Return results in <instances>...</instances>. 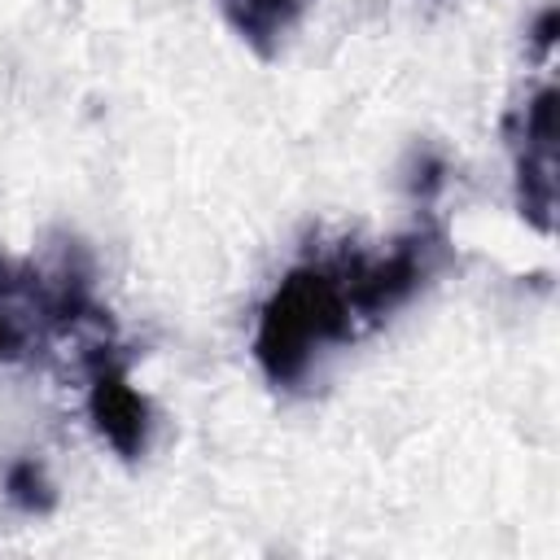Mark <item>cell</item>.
<instances>
[{
    "label": "cell",
    "mask_w": 560,
    "mask_h": 560,
    "mask_svg": "<svg viewBox=\"0 0 560 560\" xmlns=\"http://www.w3.org/2000/svg\"><path fill=\"white\" fill-rule=\"evenodd\" d=\"M359 332L363 319L354 311L341 254L306 258L289 267L258 306L254 359L276 389H293L311 376L319 354L350 346Z\"/></svg>",
    "instance_id": "cell-1"
},
{
    "label": "cell",
    "mask_w": 560,
    "mask_h": 560,
    "mask_svg": "<svg viewBox=\"0 0 560 560\" xmlns=\"http://www.w3.org/2000/svg\"><path fill=\"white\" fill-rule=\"evenodd\" d=\"M83 376H88V416H92V429L101 433V442L118 459L136 464L149 451V438H153V407L131 385L127 359L118 354L109 328L96 332V341L83 350Z\"/></svg>",
    "instance_id": "cell-2"
},
{
    "label": "cell",
    "mask_w": 560,
    "mask_h": 560,
    "mask_svg": "<svg viewBox=\"0 0 560 560\" xmlns=\"http://www.w3.org/2000/svg\"><path fill=\"white\" fill-rule=\"evenodd\" d=\"M556 101H560V92L551 83H542L525 105H516L508 114L516 210L542 236L556 228Z\"/></svg>",
    "instance_id": "cell-3"
},
{
    "label": "cell",
    "mask_w": 560,
    "mask_h": 560,
    "mask_svg": "<svg viewBox=\"0 0 560 560\" xmlns=\"http://www.w3.org/2000/svg\"><path fill=\"white\" fill-rule=\"evenodd\" d=\"M52 306L39 262H13L0 254V363L35 354L52 337Z\"/></svg>",
    "instance_id": "cell-4"
},
{
    "label": "cell",
    "mask_w": 560,
    "mask_h": 560,
    "mask_svg": "<svg viewBox=\"0 0 560 560\" xmlns=\"http://www.w3.org/2000/svg\"><path fill=\"white\" fill-rule=\"evenodd\" d=\"M223 18L232 22V31L267 61L280 52L284 35L298 26V18L306 13V0H219Z\"/></svg>",
    "instance_id": "cell-5"
},
{
    "label": "cell",
    "mask_w": 560,
    "mask_h": 560,
    "mask_svg": "<svg viewBox=\"0 0 560 560\" xmlns=\"http://www.w3.org/2000/svg\"><path fill=\"white\" fill-rule=\"evenodd\" d=\"M4 499L18 508V512H31V516H44L57 508V490L44 472L39 459H13L9 472H4Z\"/></svg>",
    "instance_id": "cell-6"
},
{
    "label": "cell",
    "mask_w": 560,
    "mask_h": 560,
    "mask_svg": "<svg viewBox=\"0 0 560 560\" xmlns=\"http://www.w3.org/2000/svg\"><path fill=\"white\" fill-rule=\"evenodd\" d=\"M556 26H560V13H556V9H542V18H538V22H534V31H529L538 52H547V48L556 44Z\"/></svg>",
    "instance_id": "cell-7"
}]
</instances>
